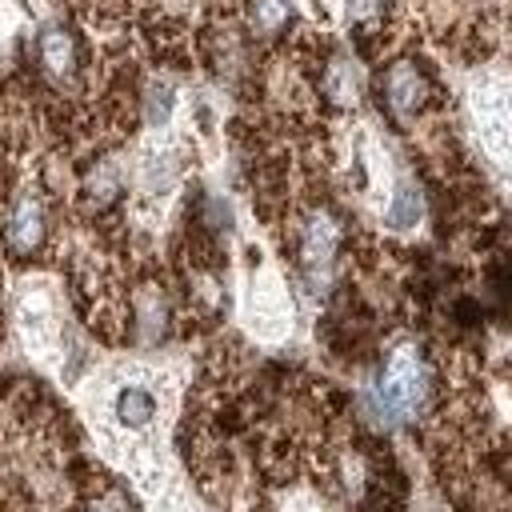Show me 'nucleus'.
I'll return each instance as SVG.
<instances>
[{
    "label": "nucleus",
    "instance_id": "f257e3e1",
    "mask_svg": "<svg viewBox=\"0 0 512 512\" xmlns=\"http://www.w3.org/2000/svg\"><path fill=\"white\" fill-rule=\"evenodd\" d=\"M432 400V368L416 344H396L376 376V412L384 420H412Z\"/></svg>",
    "mask_w": 512,
    "mask_h": 512
},
{
    "label": "nucleus",
    "instance_id": "1a4fd4ad",
    "mask_svg": "<svg viewBox=\"0 0 512 512\" xmlns=\"http://www.w3.org/2000/svg\"><path fill=\"white\" fill-rule=\"evenodd\" d=\"M88 512H132L120 496H100V500H92V508Z\"/></svg>",
    "mask_w": 512,
    "mask_h": 512
},
{
    "label": "nucleus",
    "instance_id": "39448f33",
    "mask_svg": "<svg viewBox=\"0 0 512 512\" xmlns=\"http://www.w3.org/2000/svg\"><path fill=\"white\" fill-rule=\"evenodd\" d=\"M48 240V212L36 192H20L4 216V244L16 256H32Z\"/></svg>",
    "mask_w": 512,
    "mask_h": 512
},
{
    "label": "nucleus",
    "instance_id": "7ed1b4c3",
    "mask_svg": "<svg viewBox=\"0 0 512 512\" xmlns=\"http://www.w3.org/2000/svg\"><path fill=\"white\" fill-rule=\"evenodd\" d=\"M296 248H300V264H304V272H308L316 284H324L328 272H332V260H336V252H340V220H336L328 208H312V212H304Z\"/></svg>",
    "mask_w": 512,
    "mask_h": 512
},
{
    "label": "nucleus",
    "instance_id": "423d86ee",
    "mask_svg": "<svg viewBox=\"0 0 512 512\" xmlns=\"http://www.w3.org/2000/svg\"><path fill=\"white\" fill-rule=\"evenodd\" d=\"M240 16L252 40L272 44L292 28V4L288 0H240Z\"/></svg>",
    "mask_w": 512,
    "mask_h": 512
},
{
    "label": "nucleus",
    "instance_id": "f03ea898",
    "mask_svg": "<svg viewBox=\"0 0 512 512\" xmlns=\"http://www.w3.org/2000/svg\"><path fill=\"white\" fill-rule=\"evenodd\" d=\"M380 100H384V112L396 124H412V120L424 116V108L432 100V80H428V72L420 68L416 56H396L392 64H384Z\"/></svg>",
    "mask_w": 512,
    "mask_h": 512
},
{
    "label": "nucleus",
    "instance_id": "6e6552de",
    "mask_svg": "<svg viewBox=\"0 0 512 512\" xmlns=\"http://www.w3.org/2000/svg\"><path fill=\"white\" fill-rule=\"evenodd\" d=\"M116 416H120L128 428H140V424H148V416H152V396H148L144 388H128V392H120Z\"/></svg>",
    "mask_w": 512,
    "mask_h": 512
},
{
    "label": "nucleus",
    "instance_id": "20e7f679",
    "mask_svg": "<svg viewBox=\"0 0 512 512\" xmlns=\"http://www.w3.org/2000/svg\"><path fill=\"white\" fill-rule=\"evenodd\" d=\"M36 60H40V72L48 84L72 88L80 80V64H84L80 36L68 24H44L40 40H36Z\"/></svg>",
    "mask_w": 512,
    "mask_h": 512
},
{
    "label": "nucleus",
    "instance_id": "0eeeda50",
    "mask_svg": "<svg viewBox=\"0 0 512 512\" xmlns=\"http://www.w3.org/2000/svg\"><path fill=\"white\" fill-rule=\"evenodd\" d=\"M320 92L336 104V108H352L360 100V72L348 56L340 52H328L324 64H320Z\"/></svg>",
    "mask_w": 512,
    "mask_h": 512
}]
</instances>
